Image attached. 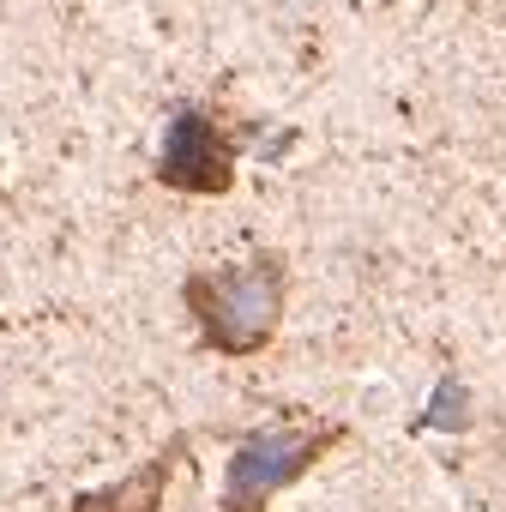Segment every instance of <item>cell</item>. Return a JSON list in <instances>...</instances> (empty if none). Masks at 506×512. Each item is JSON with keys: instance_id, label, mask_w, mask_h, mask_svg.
<instances>
[{"instance_id": "1", "label": "cell", "mask_w": 506, "mask_h": 512, "mask_svg": "<svg viewBox=\"0 0 506 512\" xmlns=\"http://www.w3.org/2000/svg\"><path fill=\"white\" fill-rule=\"evenodd\" d=\"M181 308L199 326V344L223 362L266 356L272 338L284 332L290 308V266L284 253H247L241 266H205L181 278Z\"/></svg>"}, {"instance_id": "2", "label": "cell", "mask_w": 506, "mask_h": 512, "mask_svg": "<svg viewBox=\"0 0 506 512\" xmlns=\"http://www.w3.org/2000/svg\"><path fill=\"white\" fill-rule=\"evenodd\" d=\"M350 440L344 422L320 416V422H272L235 440L229 464H223V512H266L284 488H296L326 452H338Z\"/></svg>"}, {"instance_id": "3", "label": "cell", "mask_w": 506, "mask_h": 512, "mask_svg": "<svg viewBox=\"0 0 506 512\" xmlns=\"http://www.w3.org/2000/svg\"><path fill=\"white\" fill-rule=\"evenodd\" d=\"M241 139L223 109L211 103H175L169 127H163V151H157V187L187 193V199H223L235 187V163H241Z\"/></svg>"}, {"instance_id": "4", "label": "cell", "mask_w": 506, "mask_h": 512, "mask_svg": "<svg viewBox=\"0 0 506 512\" xmlns=\"http://www.w3.org/2000/svg\"><path fill=\"white\" fill-rule=\"evenodd\" d=\"M187 446H193V434H169L145 464H133L127 476H115V482H103V488H79L73 500H67V512H163V500H169V482L181 476V464H187Z\"/></svg>"}, {"instance_id": "5", "label": "cell", "mask_w": 506, "mask_h": 512, "mask_svg": "<svg viewBox=\"0 0 506 512\" xmlns=\"http://www.w3.org/2000/svg\"><path fill=\"white\" fill-rule=\"evenodd\" d=\"M410 428H416V434H428V428H440V434H464V428H470V386H464L458 374H446V380L434 386L428 410H422Z\"/></svg>"}]
</instances>
